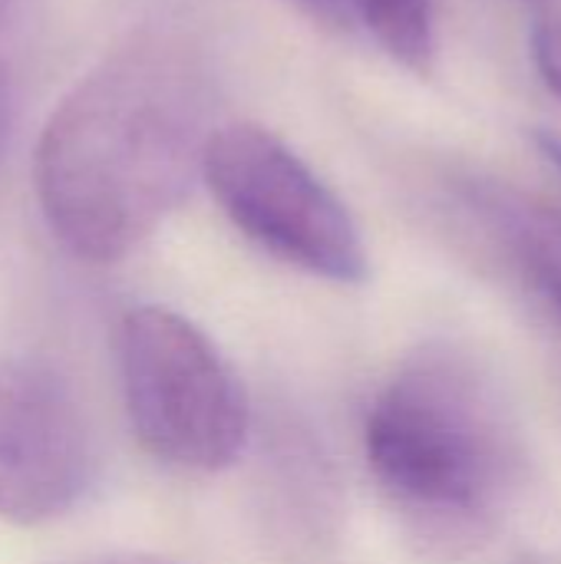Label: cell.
Masks as SVG:
<instances>
[{"label":"cell","instance_id":"8992f818","mask_svg":"<svg viewBox=\"0 0 561 564\" xmlns=\"http://www.w3.org/2000/svg\"><path fill=\"white\" fill-rule=\"evenodd\" d=\"M463 202L503 241L526 278L561 314V212L509 185L473 178L460 188Z\"/></svg>","mask_w":561,"mask_h":564},{"label":"cell","instance_id":"3957f363","mask_svg":"<svg viewBox=\"0 0 561 564\" xmlns=\"http://www.w3.org/2000/svg\"><path fill=\"white\" fill-rule=\"evenodd\" d=\"M126 413L149 456L185 473L228 469L248 443V397L218 347L165 307L119 327Z\"/></svg>","mask_w":561,"mask_h":564},{"label":"cell","instance_id":"ba28073f","mask_svg":"<svg viewBox=\"0 0 561 564\" xmlns=\"http://www.w3.org/2000/svg\"><path fill=\"white\" fill-rule=\"evenodd\" d=\"M26 0H0V152L7 145L17 109V50Z\"/></svg>","mask_w":561,"mask_h":564},{"label":"cell","instance_id":"8fae6325","mask_svg":"<svg viewBox=\"0 0 561 564\" xmlns=\"http://www.w3.org/2000/svg\"><path fill=\"white\" fill-rule=\"evenodd\" d=\"M99 564H175L165 562V558H155V555H119V558H109V562Z\"/></svg>","mask_w":561,"mask_h":564},{"label":"cell","instance_id":"30bf717a","mask_svg":"<svg viewBox=\"0 0 561 564\" xmlns=\"http://www.w3.org/2000/svg\"><path fill=\"white\" fill-rule=\"evenodd\" d=\"M536 145H539V152L559 169V175H561V139L555 135V132H546V129H539L536 132Z\"/></svg>","mask_w":561,"mask_h":564},{"label":"cell","instance_id":"6da1fadb","mask_svg":"<svg viewBox=\"0 0 561 564\" xmlns=\"http://www.w3.org/2000/svg\"><path fill=\"white\" fill-rule=\"evenodd\" d=\"M212 86L188 43L142 33L106 53L53 109L36 145V198L69 254H132L202 178Z\"/></svg>","mask_w":561,"mask_h":564},{"label":"cell","instance_id":"5b68a950","mask_svg":"<svg viewBox=\"0 0 561 564\" xmlns=\"http://www.w3.org/2000/svg\"><path fill=\"white\" fill-rule=\"evenodd\" d=\"M93 479V440L69 387L46 367L0 360V519L66 516Z\"/></svg>","mask_w":561,"mask_h":564},{"label":"cell","instance_id":"7c38bea8","mask_svg":"<svg viewBox=\"0 0 561 564\" xmlns=\"http://www.w3.org/2000/svg\"><path fill=\"white\" fill-rule=\"evenodd\" d=\"M301 3H308L314 10H324V13H341L347 0H301Z\"/></svg>","mask_w":561,"mask_h":564},{"label":"cell","instance_id":"9c48e42d","mask_svg":"<svg viewBox=\"0 0 561 564\" xmlns=\"http://www.w3.org/2000/svg\"><path fill=\"white\" fill-rule=\"evenodd\" d=\"M529 50L539 79L561 99V10H542L529 33Z\"/></svg>","mask_w":561,"mask_h":564},{"label":"cell","instance_id":"277c9868","mask_svg":"<svg viewBox=\"0 0 561 564\" xmlns=\"http://www.w3.org/2000/svg\"><path fill=\"white\" fill-rule=\"evenodd\" d=\"M202 182L231 225L284 264L337 284L367 278L364 238L347 205L265 126H215Z\"/></svg>","mask_w":561,"mask_h":564},{"label":"cell","instance_id":"52a82bcc","mask_svg":"<svg viewBox=\"0 0 561 564\" xmlns=\"http://www.w3.org/2000/svg\"><path fill=\"white\" fill-rule=\"evenodd\" d=\"M380 46L407 69H430L433 59V7L430 0H347Z\"/></svg>","mask_w":561,"mask_h":564},{"label":"cell","instance_id":"7a4b0ae2","mask_svg":"<svg viewBox=\"0 0 561 564\" xmlns=\"http://www.w3.org/2000/svg\"><path fill=\"white\" fill-rule=\"evenodd\" d=\"M367 463L430 542L483 532L519 486L516 416L489 370L453 344L410 354L367 416Z\"/></svg>","mask_w":561,"mask_h":564}]
</instances>
